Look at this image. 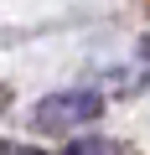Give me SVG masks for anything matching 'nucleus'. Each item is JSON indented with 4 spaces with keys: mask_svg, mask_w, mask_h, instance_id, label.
Listing matches in <instances>:
<instances>
[{
    "mask_svg": "<svg viewBox=\"0 0 150 155\" xmlns=\"http://www.w3.org/2000/svg\"><path fill=\"white\" fill-rule=\"evenodd\" d=\"M0 155H42V150H31V145H16V140H0Z\"/></svg>",
    "mask_w": 150,
    "mask_h": 155,
    "instance_id": "7ed1b4c3",
    "label": "nucleus"
},
{
    "mask_svg": "<svg viewBox=\"0 0 150 155\" xmlns=\"http://www.w3.org/2000/svg\"><path fill=\"white\" fill-rule=\"evenodd\" d=\"M67 155H124V150H119L114 140H93V134H88V140H72Z\"/></svg>",
    "mask_w": 150,
    "mask_h": 155,
    "instance_id": "f03ea898",
    "label": "nucleus"
},
{
    "mask_svg": "<svg viewBox=\"0 0 150 155\" xmlns=\"http://www.w3.org/2000/svg\"><path fill=\"white\" fill-rule=\"evenodd\" d=\"M104 114V98L93 88H62V93H47L36 109H31V124L47 129V134H67L78 124H93Z\"/></svg>",
    "mask_w": 150,
    "mask_h": 155,
    "instance_id": "f257e3e1",
    "label": "nucleus"
},
{
    "mask_svg": "<svg viewBox=\"0 0 150 155\" xmlns=\"http://www.w3.org/2000/svg\"><path fill=\"white\" fill-rule=\"evenodd\" d=\"M0 104H5V93H0Z\"/></svg>",
    "mask_w": 150,
    "mask_h": 155,
    "instance_id": "20e7f679",
    "label": "nucleus"
}]
</instances>
